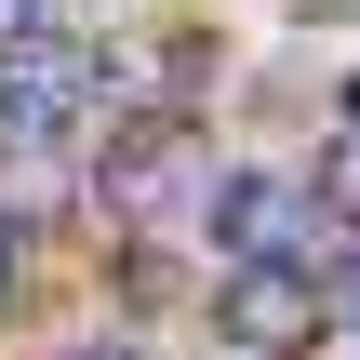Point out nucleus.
<instances>
[{"instance_id":"nucleus-2","label":"nucleus","mask_w":360,"mask_h":360,"mask_svg":"<svg viewBox=\"0 0 360 360\" xmlns=\"http://www.w3.org/2000/svg\"><path fill=\"white\" fill-rule=\"evenodd\" d=\"M80 94H94V53H80V40H53V27H13V40H0V120L53 134Z\"/></svg>"},{"instance_id":"nucleus-7","label":"nucleus","mask_w":360,"mask_h":360,"mask_svg":"<svg viewBox=\"0 0 360 360\" xmlns=\"http://www.w3.org/2000/svg\"><path fill=\"white\" fill-rule=\"evenodd\" d=\"M13 27H40V0H0V40H13Z\"/></svg>"},{"instance_id":"nucleus-5","label":"nucleus","mask_w":360,"mask_h":360,"mask_svg":"<svg viewBox=\"0 0 360 360\" xmlns=\"http://www.w3.org/2000/svg\"><path fill=\"white\" fill-rule=\"evenodd\" d=\"M321 200H334V214H347V227H360V120H347V134H334V160H321Z\"/></svg>"},{"instance_id":"nucleus-1","label":"nucleus","mask_w":360,"mask_h":360,"mask_svg":"<svg viewBox=\"0 0 360 360\" xmlns=\"http://www.w3.org/2000/svg\"><path fill=\"white\" fill-rule=\"evenodd\" d=\"M321 321H334V307H321V281H307L294 254H240V267H227V294H214V334H227L240 360L321 347Z\"/></svg>"},{"instance_id":"nucleus-3","label":"nucleus","mask_w":360,"mask_h":360,"mask_svg":"<svg viewBox=\"0 0 360 360\" xmlns=\"http://www.w3.org/2000/svg\"><path fill=\"white\" fill-rule=\"evenodd\" d=\"M94 187H107V214H160V200L187 187V120H147V134H120Z\"/></svg>"},{"instance_id":"nucleus-6","label":"nucleus","mask_w":360,"mask_h":360,"mask_svg":"<svg viewBox=\"0 0 360 360\" xmlns=\"http://www.w3.org/2000/svg\"><path fill=\"white\" fill-rule=\"evenodd\" d=\"M67 360H147V347H134V334H80Z\"/></svg>"},{"instance_id":"nucleus-4","label":"nucleus","mask_w":360,"mask_h":360,"mask_svg":"<svg viewBox=\"0 0 360 360\" xmlns=\"http://www.w3.org/2000/svg\"><path fill=\"white\" fill-rule=\"evenodd\" d=\"M200 214H214V240H227V254H281V187H267V174H214V187H200Z\"/></svg>"},{"instance_id":"nucleus-8","label":"nucleus","mask_w":360,"mask_h":360,"mask_svg":"<svg viewBox=\"0 0 360 360\" xmlns=\"http://www.w3.org/2000/svg\"><path fill=\"white\" fill-rule=\"evenodd\" d=\"M0 307H13V227H0Z\"/></svg>"}]
</instances>
